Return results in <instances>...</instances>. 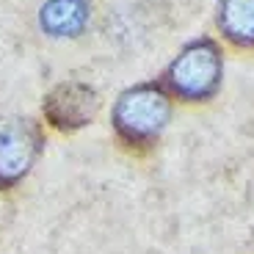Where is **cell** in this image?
I'll return each mask as SVG.
<instances>
[{
    "label": "cell",
    "mask_w": 254,
    "mask_h": 254,
    "mask_svg": "<svg viewBox=\"0 0 254 254\" xmlns=\"http://www.w3.org/2000/svg\"><path fill=\"white\" fill-rule=\"evenodd\" d=\"M45 149L42 127L25 116L0 119V190H8L28 177Z\"/></svg>",
    "instance_id": "cell-3"
},
{
    "label": "cell",
    "mask_w": 254,
    "mask_h": 254,
    "mask_svg": "<svg viewBox=\"0 0 254 254\" xmlns=\"http://www.w3.org/2000/svg\"><path fill=\"white\" fill-rule=\"evenodd\" d=\"M218 28L229 42L254 47V0H221Z\"/></svg>",
    "instance_id": "cell-6"
},
{
    "label": "cell",
    "mask_w": 254,
    "mask_h": 254,
    "mask_svg": "<svg viewBox=\"0 0 254 254\" xmlns=\"http://www.w3.org/2000/svg\"><path fill=\"white\" fill-rule=\"evenodd\" d=\"M42 111H45L47 125L64 133H72V130L91 125V119L100 111V94L94 86L83 80H64L47 91Z\"/></svg>",
    "instance_id": "cell-4"
},
{
    "label": "cell",
    "mask_w": 254,
    "mask_h": 254,
    "mask_svg": "<svg viewBox=\"0 0 254 254\" xmlns=\"http://www.w3.org/2000/svg\"><path fill=\"white\" fill-rule=\"evenodd\" d=\"M89 0H47L39 11V25L53 39L80 36L89 25Z\"/></svg>",
    "instance_id": "cell-5"
},
{
    "label": "cell",
    "mask_w": 254,
    "mask_h": 254,
    "mask_svg": "<svg viewBox=\"0 0 254 254\" xmlns=\"http://www.w3.org/2000/svg\"><path fill=\"white\" fill-rule=\"evenodd\" d=\"M172 116V100L163 86L141 83L119 94L114 105V130L125 144L149 146L158 141Z\"/></svg>",
    "instance_id": "cell-1"
},
{
    "label": "cell",
    "mask_w": 254,
    "mask_h": 254,
    "mask_svg": "<svg viewBox=\"0 0 254 254\" xmlns=\"http://www.w3.org/2000/svg\"><path fill=\"white\" fill-rule=\"evenodd\" d=\"M224 75V58L216 42L199 39L183 47L177 58L166 69V86L188 102H202L213 97L221 86Z\"/></svg>",
    "instance_id": "cell-2"
}]
</instances>
